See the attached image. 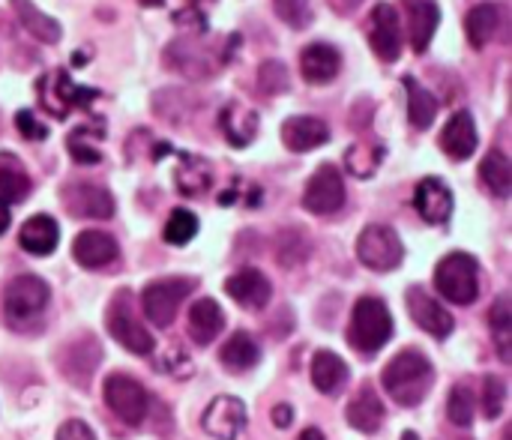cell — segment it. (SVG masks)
<instances>
[{"label": "cell", "mask_w": 512, "mask_h": 440, "mask_svg": "<svg viewBox=\"0 0 512 440\" xmlns=\"http://www.w3.org/2000/svg\"><path fill=\"white\" fill-rule=\"evenodd\" d=\"M201 429L216 440H237L246 429V405L237 396H219L207 405Z\"/></svg>", "instance_id": "obj_11"}, {"label": "cell", "mask_w": 512, "mask_h": 440, "mask_svg": "<svg viewBox=\"0 0 512 440\" xmlns=\"http://www.w3.org/2000/svg\"><path fill=\"white\" fill-rule=\"evenodd\" d=\"M102 135H105L102 126H78V129H72L69 138H66V147H69L72 159L78 165H99L102 153H99V144L96 141Z\"/></svg>", "instance_id": "obj_35"}, {"label": "cell", "mask_w": 512, "mask_h": 440, "mask_svg": "<svg viewBox=\"0 0 512 440\" xmlns=\"http://www.w3.org/2000/svg\"><path fill=\"white\" fill-rule=\"evenodd\" d=\"M330 141V126L321 120V117H288L282 123V144L291 150V153H309L321 144Z\"/></svg>", "instance_id": "obj_19"}, {"label": "cell", "mask_w": 512, "mask_h": 440, "mask_svg": "<svg viewBox=\"0 0 512 440\" xmlns=\"http://www.w3.org/2000/svg\"><path fill=\"white\" fill-rule=\"evenodd\" d=\"M9 219H12V213H9V204H6V201L0 198V234H3L6 228H9Z\"/></svg>", "instance_id": "obj_48"}, {"label": "cell", "mask_w": 512, "mask_h": 440, "mask_svg": "<svg viewBox=\"0 0 512 440\" xmlns=\"http://www.w3.org/2000/svg\"><path fill=\"white\" fill-rule=\"evenodd\" d=\"M219 63L222 60H216L210 54V48H204L198 39H177L165 48V66L192 78V81L210 78L219 69Z\"/></svg>", "instance_id": "obj_10"}, {"label": "cell", "mask_w": 512, "mask_h": 440, "mask_svg": "<svg viewBox=\"0 0 512 440\" xmlns=\"http://www.w3.org/2000/svg\"><path fill=\"white\" fill-rule=\"evenodd\" d=\"M369 45L384 60L393 63L402 54V24L390 3H378L369 15Z\"/></svg>", "instance_id": "obj_12"}, {"label": "cell", "mask_w": 512, "mask_h": 440, "mask_svg": "<svg viewBox=\"0 0 512 440\" xmlns=\"http://www.w3.org/2000/svg\"><path fill=\"white\" fill-rule=\"evenodd\" d=\"M195 291V279H186V276H174V279H159V282H150L144 291H141V309L147 315V321L153 327H171V321L177 318V309L180 303Z\"/></svg>", "instance_id": "obj_4"}, {"label": "cell", "mask_w": 512, "mask_h": 440, "mask_svg": "<svg viewBox=\"0 0 512 440\" xmlns=\"http://www.w3.org/2000/svg\"><path fill=\"white\" fill-rule=\"evenodd\" d=\"M219 129H222V135L234 147H246L258 135V114L243 108V105H237V102H228L222 108V114H219Z\"/></svg>", "instance_id": "obj_25"}, {"label": "cell", "mask_w": 512, "mask_h": 440, "mask_svg": "<svg viewBox=\"0 0 512 440\" xmlns=\"http://www.w3.org/2000/svg\"><path fill=\"white\" fill-rule=\"evenodd\" d=\"M15 129H18L21 138H27V141H45V138H48V126L39 123V120L33 117V111H18V114H15Z\"/></svg>", "instance_id": "obj_45"}, {"label": "cell", "mask_w": 512, "mask_h": 440, "mask_svg": "<svg viewBox=\"0 0 512 440\" xmlns=\"http://www.w3.org/2000/svg\"><path fill=\"white\" fill-rule=\"evenodd\" d=\"M195 234H198V219L189 210H174L162 231L165 243H171V246H186Z\"/></svg>", "instance_id": "obj_39"}, {"label": "cell", "mask_w": 512, "mask_h": 440, "mask_svg": "<svg viewBox=\"0 0 512 440\" xmlns=\"http://www.w3.org/2000/svg\"><path fill=\"white\" fill-rule=\"evenodd\" d=\"M498 27H501L498 3H477L465 18V30H468V39H471L474 48H486L489 39L498 33Z\"/></svg>", "instance_id": "obj_31"}, {"label": "cell", "mask_w": 512, "mask_h": 440, "mask_svg": "<svg viewBox=\"0 0 512 440\" xmlns=\"http://www.w3.org/2000/svg\"><path fill=\"white\" fill-rule=\"evenodd\" d=\"M30 174L15 153H0V198L6 204H18L30 195Z\"/></svg>", "instance_id": "obj_29"}, {"label": "cell", "mask_w": 512, "mask_h": 440, "mask_svg": "<svg viewBox=\"0 0 512 440\" xmlns=\"http://www.w3.org/2000/svg\"><path fill=\"white\" fill-rule=\"evenodd\" d=\"M414 207L429 225H444L453 216V192L444 180L426 177L414 192Z\"/></svg>", "instance_id": "obj_17"}, {"label": "cell", "mask_w": 512, "mask_h": 440, "mask_svg": "<svg viewBox=\"0 0 512 440\" xmlns=\"http://www.w3.org/2000/svg\"><path fill=\"white\" fill-rule=\"evenodd\" d=\"M99 357H102V348L93 336H81L75 339L72 345H66L63 357H60V369L75 381V384H84L96 366H99Z\"/></svg>", "instance_id": "obj_23"}, {"label": "cell", "mask_w": 512, "mask_h": 440, "mask_svg": "<svg viewBox=\"0 0 512 440\" xmlns=\"http://www.w3.org/2000/svg\"><path fill=\"white\" fill-rule=\"evenodd\" d=\"M480 138H477V126H474V117L468 111H456L444 132H441V150L453 159V162H462L468 156H474Z\"/></svg>", "instance_id": "obj_20"}, {"label": "cell", "mask_w": 512, "mask_h": 440, "mask_svg": "<svg viewBox=\"0 0 512 440\" xmlns=\"http://www.w3.org/2000/svg\"><path fill=\"white\" fill-rule=\"evenodd\" d=\"M48 300H51L48 285L39 276H33V273L15 276L6 285V291H3V309H6V315L12 321H30V318H36L48 306Z\"/></svg>", "instance_id": "obj_8"}, {"label": "cell", "mask_w": 512, "mask_h": 440, "mask_svg": "<svg viewBox=\"0 0 512 440\" xmlns=\"http://www.w3.org/2000/svg\"><path fill=\"white\" fill-rule=\"evenodd\" d=\"M297 440H327V438H324V432H321V429H315V426H312V429H303V435H300Z\"/></svg>", "instance_id": "obj_49"}, {"label": "cell", "mask_w": 512, "mask_h": 440, "mask_svg": "<svg viewBox=\"0 0 512 440\" xmlns=\"http://www.w3.org/2000/svg\"><path fill=\"white\" fill-rule=\"evenodd\" d=\"M435 288L456 306H471L480 294V267L465 252H450L435 267Z\"/></svg>", "instance_id": "obj_3"}, {"label": "cell", "mask_w": 512, "mask_h": 440, "mask_svg": "<svg viewBox=\"0 0 512 440\" xmlns=\"http://www.w3.org/2000/svg\"><path fill=\"white\" fill-rule=\"evenodd\" d=\"M303 207L315 216H330L345 207V180L336 165H321L303 192Z\"/></svg>", "instance_id": "obj_9"}, {"label": "cell", "mask_w": 512, "mask_h": 440, "mask_svg": "<svg viewBox=\"0 0 512 440\" xmlns=\"http://www.w3.org/2000/svg\"><path fill=\"white\" fill-rule=\"evenodd\" d=\"M339 69H342V54L333 45H327V42H312L300 54V72L312 84L333 81L339 75Z\"/></svg>", "instance_id": "obj_22"}, {"label": "cell", "mask_w": 512, "mask_h": 440, "mask_svg": "<svg viewBox=\"0 0 512 440\" xmlns=\"http://www.w3.org/2000/svg\"><path fill=\"white\" fill-rule=\"evenodd\" d=\"M348 375H351V372H348V363H345L339 354H333V351H318V354L312 357V384H315L318 393H324V396L339 393V390L345 387Z\"/></svg>", "instance_id": "obj_27"}, {"label": "cell", "mask_w": 512, "mask_h": 440, "mask_svg": "<svg viewBox=\"0 0 512 440\" xmlns=\"http://www.w3.org/2000/svg\"><path fill=\"white\" fill-rule=\"evenodd\" d=\"M393 339V315L381 297H360L351 324H348V342L360 354H375Z\"/></svg>", "instance_id": "obj_2"}, {"label": "cell", "mask_w": 512, "mask_h": 440, "mask_svg": "<svg viewBox=\"0 0 512 440\" xmlns=\"http://www.w3.org/2000/svg\"><path fill=\"white\" fill-rule=\"evenodd\" d=\"M381 159H384V147L381 144H372V141H357L345 153V165H348V171L354 177H372L378 171Z\"/></svg>", "instance_id": "obj_38"}, {"label": "cell", "mask_w": 512, "mask_h": 440, "mask_svg": "<svg viewBox=\"0 0 512 440\" xmlns=\"http://www.w3.org/2000/svg\"><path fill=\"white\" fill-rule=\"evenodd\" d=\"M276 255H279V261L285 267H294V264H300L309 255V243H306V237L300 231H282Z\"/></svg>", "instance_id": "obj_44"}, {"label": "cell", "mask_w": 512, "mask_h": 440, "mask_svg": "<svg viewBox=\"0 0 512 440\" xmlns=\"http://www.w3.org/2000/svg\"><path fill=\"white\" fill-rule=\"evenodd\" d=\"M117 255H120L117 240L105 231H81L72 243V258L84 270H102V267L114 264Z\"/></svg>", "instance_id": "obj_18"}, {"label": "cell", "mask_w": 512, "mask_h": 440, "mask_svg": "<svg viewBox=\"0 0 512 440\" xmlns=\"http://www.w3.org/2000/svg\"><path fill=\"white\" fill-rule=\"evenodd\" d=\"M225 327V312L219 309L216 300L201 297L192 309H189V333L198 345H210Z\"/></svg>", "instance_id": "obj_28"}, {"label": "cell", "mask_w": 512, "mask_h": 440, "mask_svg": "<svg viewBox=\"0 0 512 440\" xmlns=\"http://www.w3.org/2000/svg\"><path fill=\"white\" fill-rule=\"evenodd\" d=\"M405 90H408V117H411V126L429 129L435 123V117H438V99L417 78H405Z\"/></svg>", "instance_id": "obj_34"}, {"label": "cell", "mask_w": 512, "mask_h": 440, "mask_svg": "<svg viewBox=\"0 0 512 440\" xmlns=\"http://www.w3.org/2000/svg\"><path fill=\"white\" fill-rule=\"evenodd\" d=\"M258 87L261 93L267 96H279L291 87V75H288V66L282 60H264L261 69H258Z\"/></svg>", "instance_id": "obj_40"}, {"label": "cell", "mask_w": 512, "mask_h": 440, "mask_svg": "<svg viewBox=\"0 0 512 440\" xmlns=\"http://www.w3.org/2000/svg\"><path fill=\"white\" fill-rule=\"evenodd\" d=\"M18 243H21L24 252L45 258V255H51V252L57 249V243H60V228H57V222H54L51 216H33V219H27V222L21 225Z\"/></svg>", "instance_id": "obj_24"}, {"label": "cell", "mask_w": 512, "mask_h": 440, "mask_svg": "<svg viewBox=\"0 0 512 440\" xmlns=\"http://www.w3.org/2000/svg\"><path fill=\"white\" fill-rule=\"evenodd\" d=\"M384 402L378 399V393L372 390V387H363L354 399H351V405H348V423H351V429H357V432H363V435H372V432H378L381 429V423H384Z\"/></svg>", "instance_id": "obj_26"}, {"label": "cell", "mask_w": 512, "mask_h": 440, "mask_svg": "<svg viewBox=\"0 0 512 440\" xmlns=\"http://www.w3.org/2000/svg\"><path fill=\"white\" fill-rule=\"evenodd\" d=\"M225 291L243 309H264L270 303V297H273L270 279L255 267H246V270H237L234 276H228Z\"/></svg>", "instance_id": "obj_16"}, {"label": "cell", "mask_w": 512, "mask_h": 440, "mask_svg": "<svg viewBox=\"0 0 512 440\" xmlns=\"http://www.w3.org/2000/svg\"><path fill=\"white\" fill-rule=\"evenodd\" d=\"M63 207L81 219H111L114 216L111 192L96 183H69L63 189Z\"/></svg>", "instance_id": "obj_14"}, {"label": "cell", "mask_w": 512, "mask_h": 440, "mask_svg": "<svg viewBox=\"0 0 512 440\" xmlns=\"http://www.w3.org/2000/svg\"><path fill=\"white\" fill-rule=\"evenodd\" d=\"M201 3H210V0H201Z\"/></svg>", "instance_id": "obj_51"}, {"label": "cell", "mask_w": 512, "mask_h": 440, "mask_svg": "<svg viewBox=\"0 0 512 440\" xmlns=\"http://www.w3.org/2000/svg\"><path fill=\"white\" fill-rule=\"evenodd\" d=\"M507 408V381L498 375H489L483 384V414L489 420H498Z\"/></svg>", "instance_id": "obj_42"}, {"label": "cell", "mask_w": 512, "mask_h": 440, "mask_svg": "<svg viewBox=\"0 0 512 440\" xmlns=\"http://www.w3.org/2000/svg\"><path fill=\"white\" fill-rule=\"evenodd\" d=\"M480 180L483 186L498 195V198H507L512 192V165L507 159L504 150H489L480 162Z\"/></svg>", "instance_id": "obj_33"}, {"label": "cell", "mask_w": 512, "mask_h": 440, "mask_svg": "<svg viewBox=\"0 0 512 440\" xmlns=\"http://www.w3.org/2000/svg\"><path fill=\"white\" fill-rule=\"evenodd\" d=\"M54 440H96L93 429L81 420H66L60 429H57V438Z\"/></svg>", "instance_id": "obj_46"}, {"label": "cell", "mask_w": 512, "mask_h": 440, "mask_svg": "<svg viewBox=\"0 0 512 440\" xmlns=\"http://www.w3.org/2000/svg\"><path fill=\"white\" fill-rule=\"evenodd\" d=\"M273 9L294 30H303L312 24V3L309 0H273Z\"/></svg>", "instance_id": "obj_43"}, {"label": "cell", "mask_w": 512, "mask_h": 440, "mask_svg": "<svg viewBox=\"0 0 512 440\" xmlns=\"http://www.w3.org/2000/svg\"><path fill=\"white\" fill-rule=\"evenodd\" d=\"M405 9H408V36H411V48L417 54H423L432 39H435V30H438V21H441V9L435 0H405Z\"/></svg>", "instance_id": "obj_21"}, {"label": "cell", "mask_w": 512, "mask_h": 440, "mask_svg": "<svg viewBox=\"0 0 512 440\" xmlns=\"http://www.w3.org/2000/svg\"><path fill=\"white\" fill-rule=\"evenodd\" d=\"M102 396H105V405L111 408V414L117 420H123L126 426H138L144 423L147 417V408H150V399H147V390L129 378V375H111L102 387Z\"/></svg>", "instance_id": "obj_7"}, {"label": "cell", "mask_w": 512, "mask_h": 440, "mask_svg": "<svg viewBox=\"0 0 512 440\" xmlns=\"http://www.w3.org/2000/svg\"><path fill=\"white\" fill-rule=\"evenodd\" d=\"M36 90H39V105L51 117H57V120L69 117L72 108H87L99 96L96 90H87V87L75 84L63 69H54V72L42 75L39 84H36Z\"/></svg>", "instance_id": "obj_5"}, {"label": "cell", "mask_w": 512, "mask_h": 440, "mask_svg": "<svg viewBox=\"0 0 512 440\" xmlns=\"http://www.w3.org/2000/svg\"><path fill=\"white\" fill-rule=\"evenodd\" d=\"M402 440H420V438H417L414 432H405V435H402Z\"/></svg>", "instance_id": "obj_50"}, {"label": "cell", "mask_w": 512, "mask_h": 440, "mask_svg": "<svg viewBox=\"0 0 512 440\" xmlns=\"http://www.w3.org/2000/svg\"><path fill=\"white\" fill-rule=\"evenodd\" d=\"M447 417H450V423H456V426H462V429H468V426L474 423V393H471L465 384H459V387L450 390Z\"/></svg>", "instance_id": "obj_41"}, {"label": "cell", "mask_w": 512, "mask_h": 440, "mask_svg": "<svg viewBox=\"0 0 512 440\" xmlns=\"http://www.w3.org/2000/svg\"><path fill=\"white\" fill-rule=\"evenodd\" d=\"M219 360H222V366L228 372H249V369L258 366L261 351H258V345H255V339L249 333H234L225 342V348L219 351Z\"/></svg>", "instance_id": "obj_32"}, {"label": "cell", "mask_w": 512, "mask_h": 440, "mask_svg": "<svg viewBox=\"0 0 512 440\" xmlns=\"http://www.w3.org/2000/svg\"><path fill=\"white\" fill-rule=\"evenodd\" d=\"M291 420H294V408H291V405L282 402V405L273 408V426H276V429H288Z\"/></svg>", "instance_id": "obj_47"}, {"label": "cell", "mask_w": 512, "mask_h": 440, "mask_svg": "<svg viewBox=\"0 0 512 440\" xmlns=\"http://www.w3.org/2000/svg\"><path fill=\"white\" fill-rule=\"evenodd\" d=\"M381 384L396 405L414 408L429 396V390L435 384V366L429 363V357L423 351L408 348L384 366Z\"/></svg>", "instance_id": "obj_1"}, {"label": "cell", "mask_w": 512, "mask_h": 440, "mask_svg": "<svg viewBox=\"0 0 512 440\" xmlns=\"http://www.w3.org/2000/svg\"><path fill=\"white\" fill-rule=\"evenodd\" d=\"M210 165L204 159H195V156H183L180 159V168H177V189L183 195H201L210 189Z\"/></svg>", "instance_id": "obj_37"}, {"label": "cell", "mask_w": 512, "mask_h": 440, "mask_svg": "<svg viewBox=\"0 0 512 440\" xmlns=\"http://www.w3.org/2000/svg\"><path fill=\"white\" fill-rule=\"evenodd\" d=\"M108 330H111V336H114L126 351H132V354H138V357L153 354V336L135 321L132 312H126L123 294L114 300V306H111V312H108Z\"/></svg>", "instance_id": "obj_15"}, {"label": "cell", "mask_w": 512, "mask_h": 440, "mask_svg": "<svg viewBox=\"0 0 512 440\" xmlns=\"http://www.w3.org/2000/svg\"><path fill=\"white\" fill-rule=\"evenodd\" d=\"M405 303H408V315H411V321L420 327V330H426L429 336H435V339H447L450 333H453V327H456V321H453V315L429 294V291H423V288H408V294H405Z\"/></svg>", "instance_id": "obj_13"}, {"label": "cell", "mask_w": 512, "mask_h": 440, "mask_svg": "<svg viewBox=\"0 0 512 440\" xmlns=\"http://www.w3.org/2000/svg\"><path fill=\"white\" fill-rule=\"evenodd\" d=\"M489 324H492V333H495V348L501 354L504 363L512 360V309H510V297H498L492 312H489Z\"/></svg>", "instance_id": "obj_36"}, {"label": "cell", "mask_w": 512, "mask_h": 440, "mask_svg": "<svg viewBox=\"0 0 512 440\" xmlns=\"http://www.w3.org/2000/svg\"><path fill=\"white\" fill-rule=\"evenodd\" d=\"M12 9H15L21 27H24L33 39H39V42H45V45H54V42L60 39V33H63L60 24H57L51 15H45L39 6H33L30 0H12Z\"/></svg>", "instance_id": "obj_30"}, {"label": "cell", "mask_w": 512, "mask_h": 440, "mask_svg": "<svg viewBox=\"0 0 512 440\" xmlns=\"http://www.w3.org/2000/svg\"><path fill=\"white\" fill-rule=\"evenodd\" d=\"M357 258L363 267L375 273H390L402 264L405 246L399 234L387 225H366L357 237Z\"/></svg>", "instance_id": "obj_6"}]
</instances>
